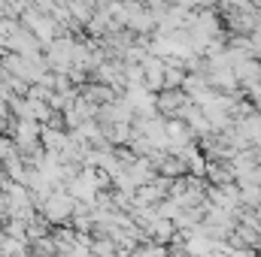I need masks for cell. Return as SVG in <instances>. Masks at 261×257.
<instances>
[{
    "label": "cell",
    "mask_w": 261,
    "mask_h": 257,
    "mask_svg": "<svg viewBox=\"0 0 261 257\" xmlns=\"http://www.w3.org/2000/svg\"><path fill=\"white\" fill-rule=\"evenodd\" d=\"M40 212H43V218L49 224H64L67 218H73V212H76V200L67 194V188H55L46 197V203L40 206Z\"/></svg>",
    "instance_id": "obj_1"
},
{
    "label": "cell",
    "mask_w": 261,
    "mask_h": 257,
    "mask_svg": "<svg viewBox=\"0 0 261 257\" xmlns=\"http://www.w3.org/2000/svg\"><path fill=\"white\" fill-rule=\"evenodd\" d=\"M161 170H164L167 176H173V173H179V170H182V164H176V160H164V164H161Z\"/></svg>",
    "instance_id": "obj_4"
},
{
    "label": "cell",
    "mask_w": 261,
    "mask_h": 257,
    "mask_svg": "<svg viewBox=\"0 0 261 257\" xmlns=\"http://www.w3.org/2000/svg\"><path fill=\"white\" fill-rule=\"evenodd\" d=\"M179 106H182V94H173V91H167V94L155 97V109H158V112H164V115H173Z\"/></svg>",
    "instance_id": "obj_2"
},
{
    "label": "cell",
    "mask_w": 261,
    "mask_h": 257,
    "mask_svg": "<svg viewBox=\"0 0 261 257\" xmlns=\"http://www.w3.org/2000/svg\"><path fill=\"white\" fill-rule=\"evenodd\" d=\"M176 82H182V73H176V70H167V73H164V85H176Z\"/></svg>",
    "instance_id": "obj_3"
}]
</instances>
